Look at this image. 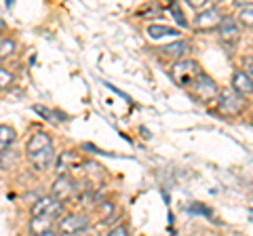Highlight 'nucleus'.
<instances>
[{
  "mask_svg": "<svg viewBox=\"0 0 253 236\" xmlns=\"http://www.w3.org/2000/svg\"><path fill=\"white\" fill-rule=\"evenodd\" d=\"M232 91L239 93L241 97L253 95V80L243 72V70H236V72L232 74Z\"/></svg>",
  "mask_w": 253,
  "mask_h": 236,
  "instance_id": "obj_10",
  "label": "nucleus"
},
{
  "mask_svg": "<svg viewBox=\"0 0 253 236\" xmlns=\"http://www.w3.org/2000/svg\"><path fill=\"white\" fill-rule=\"evenodd\" d=\"M186 51H188V44L184 40H175V42H171V44L161 46L163 57H181Z\"/></svg>",
  "mask_w": 253,
  "mask_h": 236,
  "instance_id": "obj_16",
  "label": "nucleus"
},
{
  "mask_svg": "<svg viewBox=\"0 0 253 236\" xmlns=\"http://www.w3.org/2000/svg\"><path fill=\"white\" fill-rule=\"evenodd\" d=\"M28 158H30L32 167H34L36 171H46L53 164V160H55V152H53V148H49V150L32 154V156H28Z\"/></svg>",
  "mask_w": 253,
  "mask_h": 236,
  "instance_id": "obj_13",
  "label": "nucleus"
},
{
  "mask_svg": "<svg viewBox=\"0 0 253 236\" xmlns=\"http://www.w3.org/2000/svg\"><path fill=\"white\" fill-rule=\"evenodd\" d=\"M0 64H2V61H0Z\"/></svg>",
  "mask_w": 253,
  "mask_h": 236,
  "instance_id": "obj_30",
  "label": "nucleus"
},
{
  "mask_svg": "<svg viewBox=\"0 0 253 236\" xmlns=\"http://www.w3.org/2000/svg\"><path fill=\"white\" fill-rule=\"evenodd\" d=\"M99 211H101V215H108V213H114V204L112 202H101L99 204Z\"/></svg>",
  "mask_w": 253,
  "mask_h": 236,
  "instance_id": "obj_25",
  "label": "nucleus"
},
{
  "mask_svg": "<svg viewBox=\"0 0 253 236\" xmlns=\"http://www.w3.org/2000/svg\"><path fill=\"white\" fill-rule=\"evenodd\" d=\"M106 236H129V230H126L125 226H116V228H112Z\"/></svg>",
  "mask_w": 253,
  "mask_h": 236,
  "instance_id": "obj_24",
  "label": "nucleus"
},
{
  "mask_svg": "<svg viewBox=\"0 0 253 236\" xmlns=\"http://www.w3.org/2000/svg\"><path fill=\"white\" fill-rule=\"evenodd\" d=\"M17 141V133L9 124H0V152H9L11 146Z\"/></svg>",
  "mask_w": 253,
  "mask_h": 236,
  "instance_id": "obj_15",
  "label": "nucleus"
},
{
  "mask_svg": "<svg viewBox=\"0 0 253 236\" xmlns=\"http://www.w3.org/2000/svg\"><path fill=\"white\" fill-rule=\"evenodd\" d=\"M32 217H41V215H51L57 219L61 213H63V202L55 200L53 196H42V198H38L34 204H32L30 209Z\"/></svg>",
  "mask_w": 253,
  "mask_h": 236,
  "instance_id": "obj_5",
  "label": "nucleus"
},
{
  "mask_svg": "<svg viewBox=\"0 0 253 236\" xmlns=\"http://www.w3.org/2000/svg\"><path fill=\"white\" fill-rule=\"evenodd\" d=\"M169 11H171V15H173V19L177 21V26H179V28H186V26H188V21L184 19V13H181L179 4H175V2L169 4Z\"/></svg>",
  "mask_w": 253,
  "mask_h": 236,
  "instance_id": "obj_20",
  "label": "nucleus"
},
{
  "mask_svg": "<svg viewBox=\"0 0 253 236\" xmlns=\"http://www.w3.org/2000/svg\"><path fill=\"white\" fill-rule=\"evenodd\" d=\"M4 30V19H0V32H2Z\"/></svg>",
  "mask_w": 253,
  "mask_h": 236,
  "instance_id": "obj_29",
  "label": "nucleus"
},
{
  "mask_svg": "<svg viewBox=\"0 0 253 236\" xmlns=\"http://www.w3.org/2000/svg\"><path fill=\"white\" fill-rule=\"evenodd\" d=\"M76 192H78V186L70 175H59L51 186V196L59 202H66L70 198H74Z\"/></svg>",
  "mask_w": 253,
  "mask_h": 236,
  "instance_id": "obj_4",
  "label": "nucleus"
},
{
  "mask_svg": "<svg viewBox=\"0 0 253 236\" xmlns=\"http://www.w3.org/2000/svg\"><path fill=\"white\" fill-rule=\"evenodd\" d=\"M15 53V40L13 38H6V36H0V61L11 57Z\"/></svg>",
  "mask_w": 253,
  "mask_h": 236,
  "instance_id": "obj_17",
  "label": "nucleus"
},
{
  "mask_svg": "<svg viewBox=\"0 0 253 236\" xmlns=\"http://www.w3.org/2000/svg\"><path fill=\"white\" fill-rule=\"evenodd\" d=\"M15 82V76L13 72H9V70H4L2 66H0V91L9 89V86Z\"/></svg>",
  "mask_w": 253,
  "mask_h": 236,
  "instance_id": "obj_19",
  "label": "nucleus"
},
{
  "mask_svg": "<svg viewBox=\"0 0 253 236\" xmlns=\"http://www.w3.org/2000/svg\"><path fill=\"white\" fill-rule=\"evenodd\" d=\"M217 106L224 114L236 116L245 110V97H241L239 93H234L232 89H224V91H219V95H217Z\"/></svg>",
  "mask_w": 253,
  "mask_h": 236,
  "instance_id": "obj_3",
  "label": "nucleus"
},
{
  "mask_svg": "<svg viewBox=\"0 0 253 236\" xmlns=\"http://www.w3.org/2000/svg\"><path fill=\"white\" fill-rule=\"evenodd\" d=\"M190 211H192V213H207V215H211L207 209H203L201 204H194V207H190Z\"/></svg>",
  "mask_w": 253,
  "mask_h": 236,
  "instance_id": "obj_26",
  "label": "nucleus"
},
{
  "mask_svg": "<svg viewBox=\"0 0 253 236\" xmlns=\"http://www.w3.org/2000/svg\"><path fill=\"white\" fill-rule=\"evenodd\" d=\"M34 110L41 116H46V120H49V122H59V114L51 112V110H46V108H34Z\"/></svg>",
  "mask_w": 253,
  "mask_h": 236,
  "instance_id": "obj_21",
  "label": "nucleus"
},
{
  "mask_svg": "<svg viewBox=\"0 0 253 236\" xmlns=\"http://www.w3.org/2000/svg\"><path fill=\"white\" fill-rule=\"evenodd\" d=\"M188 6L190 9H196V11H205V9H209V0H188Z\"/></svg>",
  "mask_w": 253,
  "mask_h": 236,
  "instance_id": "obj_22",
  "label": "nucleus"
},
{
  "mask_svg": "<svg viewBox=\"0 0 253 236\" xmlns=\"http://www.w3.org/2000/svg\"><path fill=\"white\" fill-rule=\"evenodd\" d=\"M221 21V15L215 6H209L201 13L194 15V21H192V28L199 30V32H207V30H215Z\"/></svg>",
  "mask_w": 253,
  "mask_h": 236,
  "instance_id": "obj_6",
  "label": "nucleus"
},
{
  "mask_svg": "<svg viewBox=\"0 0 253 236\" xmlns=\"http://www.w3.org/2000/svg\"><path fill=\"white\" fill-rule=\"evenodd\" d=\"M53 226H55V217H51V215L32 217V222H30V232L34 234V236H41V234H44V232L53 230Z\"/></svg>",
  "mask_w": 253,
  "mask_h": 236,
  "instance_id": "obj_14",
  "label": "nucleus"
},
{
  "mask_svg": "<svg viewBox=\"0 0 253 236\" xmlns=\"http://www.w3.org/2000/svg\"><path fill=\"white\" fill-rule=\"evenodd\" d=\"M173 78L184 84V86H190L192 84V80L196 76H199V66L194 64V61H177L175 66H173Z\"/></svg>",
  "mask_w": 253,
  "mask_h": 236,
  "instance_id": "obj_8",
  "label": "nucleus"
},
{
  "mask_svg": "<svg viewBox=\"0 0 253 236\" xmlns=\"http://www.w3.org/2000/svg\"><path fill=\"white\" fill-rule=\"evenodd\" d=\"M41 236H61V234L55 232V230H49V232H44V234H41Z\"/></svg>",
  "mask_w": 253,
  "mask_h": 236,
  "instance_id": "obj_28",
  "label": "nucleus"
},
{
  "mask_svg": "<svg viewBox=\"0 0 253 236\" xmlns=\"http://www.w3.org/2000/svg\"><path fill=\"white\" fill-rule=\"evenodd\" d=\"M243 68H245L243 72L253 80V57H243Z\"/></svg>",
  "mask_w": 253,
  "mask_h": 236,
  "instance_id": "obj_23",
  "label": "nucleus"
},
{
  "mask_svg": "<svg viewBox=\"0 0 253 236\" xmlns=\"http://www.w3.org/2000/svg\"><path fill=\"white\" fill-rule=\"evenodd\" d=\"M192 93L196 97H199L201 101H205V104H209V101H213L217 95H219V89H217V84L211 80V78L207 74H203L199 72V76L192 80Z\"/></svg>",
  "mask_w": 253,
  "mask_h": 236,
  "instance_id": "obj_1",
  "label": "nucleus"
},
{
  "mask_svg": "<svg viewBox=\"0 0 253 236\" xmlns=\"http://www.w3.org/2000/svg\"><path fill=\"white\" fill-rule=\"evenodd\" d=\"M148 36L152 38V40H163V38H177L179 40V30L175 28H169V26H158V23H152V26H148Z\"/></svg>",
  "mask_w": 253,
  "mask_h": 236,
  "instance_id": "obj_12",
  "label": "nucleus"
},
{
  "mask_svg": "<svg viewBox=\"0 0 253 236\" xmlns=\"http://www.w3.org/2000/svg\"><path fill=\"white\" fill-rule=\"evenodd\" d=\"M78 236H97V234H95L93 230H89V228H86V230H84V232H81Z\"/></svg>",
  "mask_w": 253,
  "mask_h": 236,
  "instance_id": "obj_27",
  "label": "nucleus"
},
{
  "mask_svg": "<svg viewBox=\"0 0 253 236\" xmlns=\"http://www.w3.org/2000/svg\"><path fill=\"white\" fill-rule=\"evenodd\" d=\"M217 34H219V40L226 42V44H236L241 38V28L236 23L234 17H221L219 26H217Z\"/></svg>",
  "mask_w": 253,
  "mask_h": 236,
  "instance_id": "obj_7",
  "label": "nucleus"
},
{
  "mask_svg": "<svg viewBox=\"0 0 253 236\" xmlns=\"http://www.w3.org/2000/svg\"><path fill=\"white\" fill-rule=\"evenodd\" d=\"M239 21L243 23V26L247 28H253V2L251 4H245L241 13H239Z\"/></svg>",
  "mask_w": 253,
  "mask_h": 236,
  "instance_id": "obj_18",
  "label": "nucleus"
},
{
  "mask_svg": "<svg viewBox=\"0 0 253 236\" xmlns=\"http://www.w3.org/2000/svg\"><path fill=\"white\" fill-rule=\"evenodd\" d=\"M59 234L61 236H78L81 232H84L89 228V217L83 215V213H70L66 217L59 219Z\"/></svg>",
  "mask_w": 253,
  "mask_h": 236,
  "instance_id": "obj_2",
  "label": "nucleus"
},
{
  "mask_svg": "<svg viewBox=\"0 0 253 236\" xmlns=\"http://www.w3.org/2000/svg\"><path fill=\"white\" fill-rule=\"evenodd\" d=\"M78 164H83V160L78 158L74 152H61L59 158L55 160V171L59 173V175H68L70 169H76Z\"/></svg>",
  "mask_w": 253,
  "mask_h": 236,
  "instance_id": "obj_11",
  "label": "nucleus"
},
{
  "mask_svg": "<svg viewBox=\"0 0 253 236\" xmlns=\"http://www.w3.org/2000/svg\"><path fill=\"white\" fill-rule=\"evenodd\" d=\"M49 148H53L51 135L49 133H44V131H36V133H32V137L28 139L26 152H28V156H32V154L42 152V150H49Z\"/></svg>",
  "mask_w": 253,
  "mask_h": 236,
  "instance_id": "obj_9",
  "label": "nucleus"
}]
</instances>
